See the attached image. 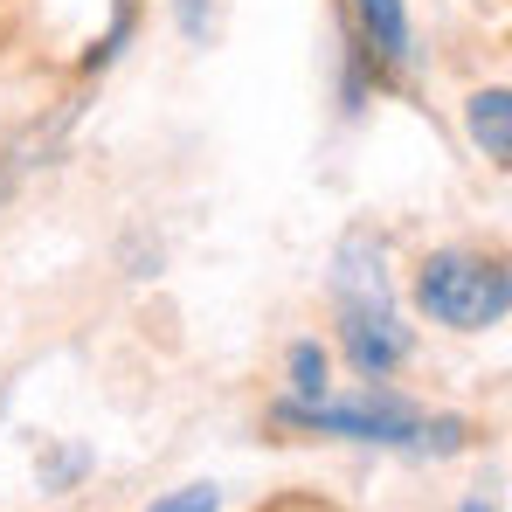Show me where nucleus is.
Masks as SVG:
<instances>
[{
  "label": "nucleus",
  "instance_id": "obj_1",
  "mask_svg": "<svg viewBox=\"0 0 512 512\" xmlns=\"http://www.w3.org/2000/svg\"><path fill=\"white\" fill-rule=\"evenodd\" d=\"M333 319H340L346 360L367 374V381H388L402 360H409V326L395 312V291H388V263L381 243L367 229H353L333 256Z\"/></svg>",
  "mask_w": 512,
  "mask_h": 512
},
{
  "label": "nucleus",
  "instance_id": "obj_2",
  "mask_svg": "<svg viewBox=\"0 0 512 512\" xmlns=\"http://www.w3.org/2000/svg\"><path fill=\"white\" fill-rule=\"evenodd\" d=\"M416 305H423L436 326H450V333H485V326H499L506 305H512L506 256H485V250L423 256V270H416Z\"/></svg>",
  "mask_w": 512,
  "mask_h": 512
},
{
  "label": "nucleus",
  "instance_id": "obj_3",
  "mask_svg": "<svg viewBox=\"0 0 512 512\" xmlns=\"http://www.w3.org/2000/svg\"><path fill=\"white\" fill-rule=\"evenodd\" d=\"M277 423L284 429H312V436H353V443H423V416L388 395V388H367L353 402H277Z\"/></svg>",
  "mask_w": 512,
  "mask_h": 512
},
{
  "label": "nucleus",
  "instance_id": "obj_4",
  "mask_svg": "<svg viewBox=\"0 0 512 512\" xmlns=\"http://www.w3.org/2000/svg\"><path fill=\"white\" fill-rule=\"evenodd\" d=\"M340 42L360 56V70L374 84H395L416 56V28L402 0H346L340 7Z\"/></svg>",
  "mask_w": 512,
  "mask_h": 512
},
{
  "label": "nucleus",
  "instance_id": "obj_5",
  "mask_svg": "<svg viewBox=\"0 0 512 512\" xmlns=\"http://www.w3.org/2000/svg\"><path fill=\"white\" fill-rule=\"evenodd\" d=\"M464 132H471V146H478L492 167H512V90L506 84L478 90V97L464 104Z\"/></svg>",
  "mask_w": 512,
  "mask_h": 512
},
{
  "label": "nucleus",
  "instance_id": "obj_6",
  "mask_svg": "<svg viewBox=\"0 0 512 512\" xmlns=\"http://www.w3.org/2000/svg\"><path fill=\"white\" fill-rule=\"evenodd\" d=\"M139 35V0H118V14H111V28L90 42V56H84V77H97V70H111L118 56H125V42Z\"/></svg>",
  "mask_w": 512,
  "mask_h": 512
},
{
  "label": "nucleus",
  "instance_id": "obj_7",
  "mask_svg": "<svg viewBox=\"0 0 512 512\" xmlns=\"http://www.w3.org/2000/svg\"><path fill=\"white\" fill-rule=\"evenodd\" d=\"M326 395V346L298 340L291 346V402H319Z\"/></svg>",
  "mask_w": 512,
  "mask_h": 512
},
{
  "label": "nucleus",
  "instance_id": "obj_8",
  "mask_svg": "<svg viewBox=\"0 0 512 512\" xmlns=\"http://www.w3.org/2000/svg\"><path fill=\"white\" fill-rule=\"evenodd\" d=\"M28 14H35V0H0V56L21 42V28H28Z\"/></svg>",
  "mask_w": 512,
  "mask_h": 512
},
{
  "label": "nucleus",
  "instance_id": "obj_9",
  "mask_svg": "<svg viewBox=\"0 0 512 512\" xmlns=\"http://www.w3.org/2000/svg\"><path fill=\"white\" fill-rule=\"evenodd\" d=\"M153 512H215V485H187V492H167Z\"/></svg>",
  "mask_w": 512,
  "mask_h": 512
},
{
  "label": "nucleus",
  "instance_id": "obj_10",
  "mask_svg": "<svg viewBox=\"0 0 512 512\" xmlns=\"http://www.w3.org/2000/svg\"><path fill=\"white\" fill-rule=\"evenodd\" d=\"M180 28H187V42H208V28H215V0H180Z\"/></svg>",
  "mask_w": 512,
  "mask_h": 512
},
{
  "label": "nucleus",
  "instance_id": "obj_11",
  "mask_svg": "<svg viewBox=\"0 0 512 512\" xmlns=\"http://www.w3.org/2000/svg\"><path fill=\"white\" fill-rule=\"evenodd\" d=\"M464 512H492V506H464Z\"/></svg>",
  "mask_w": 512,
  "mask_h": 512
}]
</instances>
